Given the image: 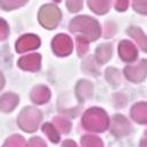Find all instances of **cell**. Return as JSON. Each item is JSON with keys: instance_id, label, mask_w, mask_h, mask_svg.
<instances>
[{"instance_id": "obj_2", "label": "cell", "mask_w": 147, "mask_h": 147, "mask_svg": "<svg viewBox=\"0 0 147 147\" xmlns=\"http://www.w3.org/2000/svg\"><path fill=\"white\" fill-rule=\"evenodd\" d=\"M83 125L86 130L102 132L109 125V119L107 114L99 108L88 109L83 116Z\"/></svg>"}, {"instance_id": "obj_23", "label": "cell", "mask_w": 147, "mask_h": 147, "mask_svg": "<svg viewBox=\"0 0 147 147\" xmlns=\"http://www.w3.org/2000/svg\"><path fill=\"white\" fill-rule=\"evenodd\" d=\"M88 49V40L84 37H77V51L79 55H84Z\"/></svg>"}, {"instance_id": "obj_10", "label": "cell", "mask_w": 147, "mask_h": 147, "mask_svg": "<svg viewBox=\"0 0 147 147\" xmlns=\"http://www.w3.org/2000/svg\"><path fill=\"white\" fill-rule=\"evenodd\" d=\"M40 61L41 57L39 54H30L21 57L18 60V65L24 70L37 71L40 68Z\"/></svg>"}, {"instance_id": "obj_22", "label": "cell", "mask_w": 147, "mask_h": 147, "mask_svg": "<svg viewBox=\"0 0 147 147\" xmlns=\"http://www.w3.org/2000/svg\"><path fill=\"white\" fill-rule=\"evenodd\" d=\"M82 145L83 146H102V141L94 136H85L82 139Z\"/></svg>"}, {"instance_id": "obj_24", "label": "cell", "mask_w": 147, "mask_h": 147, "mask_svg": "<svg viewBox=\"0 0 147 147\" xmlns=\"http://www.w3.org/2000/svg\"><path fill=\"white\" fill-rule=\"evenodd\" d=\"M26 142L21 136H13L6 140L5 146H25Z\"/></svg>"}, {"instance_id": "obj_6", "label": "cell", "mask_w": 147, "mask_h": 147, "mask_svg": "<svg viewBox=\"0 0 147 147\" xmlns=\"http://www.w3.org/2000/svg\"><path fill=\"white\" fill-rule=\"evenodd\" d=\"M146 72H147V64H146L145 60H142L137 65H129L124 70V74H125L126 78L129 80L136 82V83L137 82H141L142 79H145Z\"/></svg>"}, {"instance_id": "obj_18", "label": "cell", "mask_w": 147, "mask_h": 147, "mask_svg": "<svg viewBox=\"0 0 147 147\" xmlns=\"http://www.w3.org/2000/svg\"><path fill=\"white\" fill-rule=\"evenodd\" d=\"M53 122H54V126L56 127L57 131H60L62 133L69 132V130H70V122L67 118L57 116V117H54Z\"/></svg>"}, {"instance_id": "obj_30", "label": "cell", "mask_w": 147, "mask_h": 147, "mask_svg": "<svg viewBox=\"0 0 147 147\" xmlns=\"http://www.w3.org/2000/svg\"><path fill=\"white\" fill-rule=\"evenodd\" d=\"M3 83H5V80H3V77H2V75L0 72V90L3 87Z\"/></svg>"}, {"instance_id": "obj_25", "label": "cell", "mask_w": 147, "mask_h": 147, "mask_svg": "<svg viewBox=\"0 0 147 147\" xmlns=\"http://www.w3.org/2000/svg\"><path fill=\"white\" fill-rule=\"evenodd\" d=\"M146 1L147 0H133V8L141 13V14H146L147 13V7H146Z\"/></svg>"}, {"instance_id": "obj_15", "label": "cell", "mask_w": 147, "mask_h": 147, "mask_svg": "<svg viewBox=\"0 0 147 147\" xmlns=\"http://www.w3.org/2000/svg\"><path fill=\"white\" fill-rule=\"evenodd\" d=\"M92 91H93V86L90 82H87V80L79 82V84L77 86V95L79 96V99L85 100V99L90 98L92 95Z\"/></svg>"}, {"instance_id": "obj_11", "label": "cell", "mask_w": 147, "mask_h": 147, "mask_svg": "<svg viewBox=\"0 0 147 147\" xmlns=\"http://www.w3.org/2000/svg\"><path fill=\"white\" fill-rule=\"evenodd\" d=\"M51 98V92L46 87V86H42V85H39L37 87H34L31 92V99L36 102V103H45L49 100Z\"/></svg>"}, {"instance_id": "obj_5", "label": "cell", "mask_w": 147, "mask_h": 147, "mask_svg": "<svg viewBox=\"0 0 147 147\" xmlns=\"http://www.w3.org/2000/svg\"><path fill=\"white\" fill-rule=\"evenodd\" d=\"M53 51L59 56H65L72 51V41L67 34H59L52 41Z\"/></svg>"}, {"instance_id": "obj_17", "label": "cell", "mask_w": 147, "mask_h": 147, "mask_svg": "<svg viewBox=\"0 0 147 147\" xmlns=\"http://www.w3.org/2000/svg\"><path fill=\"white\" fill-rule=\"evenodd\" d=\"M129 34L131 37H133V39L139 44V46L141 47L142 51H146V36L140 29H138L136 26H132L129 30Z\"/></svg>"}, {"instance_id": "obj_16", "label": "cell", "mask_w": 147, "mask_h": 147, "mask_svg": "<svg viewBox=\"0 0 147 147\" xmlns=\"http://www.w3.org/2000/svg\"><path fill=\"white\" fill-rule=\"evenodd\" d=\"M95 55H96V59H98V61H99L100 63L107 62V61L110 59V56H111V46L108 45V44L99 46V47L96 48Z\"/></svg>"}, {"instance_id": "obj_31", "label": "cell", "mask_w": 147, "mask_h": 147, "mask_svg": "<svg viewBox=\"0 0 147 147\" xmlns=\"http://www.w3.org/2000/svg\"><path fill=\"white\" fill-rule=\"evenodd\" d=\"M63 145H64V146H65V145H72V146H76V144H75L74 141H64Z\"/></svg>"}, {"instance_id": "obj_32", "label": "cell", "mask_w": 147, "mask_h": 147, "mask_svg": "<svg viewBox=\"0 0 147 147\" xmlns=\"http://www.w3.org/2000/svg\"><path fill=\"white\" fill-rule=\"evenodd\" d=\"M55 1H57V2H59V1H61V0H55Z\"/></svg>"}, {"instance_id": "obj_27", "label": "cell", "mask_w": 147, "mask_h": 147, "mask_svg": "<svg viewBox=\"0 0 147 147\" xmlns=\"http://www.w3.org/2000/svg\"><path fill=\"white\" fill-rule=\"evenodd\" d=\"M7 34H8V25L3 20L0 18V40L5 39Z\"/></svg>"}, {"instance_id": "obj_4", "label": "cell", "mask_w": 147, "mask_h": 147, "mask_svg": "<svg viewBox=\"0 0 147 147\" xmlns=\"http://www.w3.org/2000/svg\"><path fill=\"white\" fill-rule=\"evenodd\" d=\"M61 20V11L54 5H45L39 11V21L46 29H54Z\"/></svg>"}, {"instance_id": "obj_28", "label": "cell", "mask_w": 147, "mask_h": 147, "mask_svg": "<svg viewBox=\"0 0 147 147\" xmlns=\"http://www.w3.org/2000/svg\"><path fill=\"white\" fill-rule=\"evenodd\" d=\"M115 6H116V9H117V10L123 11V10H125V9L127 8V6H129V0H116Z\"/></svg>"}, {"instance_id": "obj_14", "label": "cell", "mask_w": 147, "mask_h": 147, "mask_svg": "<svg viewBox=\"0 0 147 147\" xmlns=\"http://www.w3.org/2000/svg\"><path fill=\"white\" fill-rule=\"evenodd\" d=\"M88 6L96 14H105L110 7V0H88Z\"/></svg>"}, {"instance_id": "obj_9", "label": "cell", "mask_w": 147, "mask_h": 147, "mask_svg": "<svg viewBox=\"0 0 147 147\" xmlns=\"http://www.w3.org/2000/svg\"><path fill=\"white\" fill-rule=\"evenodd\" d=\"M118 52H119L121 57L126 62H132L137 59V48L129 40L121 41L118 46Z\"/></svg>"}, {"instance_id": "obj_1", "label": "cell", "mask_w": 147, "mask_h": 147, "mask_svg": "<svg viewBox=\"0 0 147 147\" xmlns=\"http://www.w3.org/2000/svg\"><path fill=\"white\" fill-rule=\"evenodd\" d=\"M70 30L75 33H79L87 40H95L101 33L98 21L88 16H78L70 22Z\"/></svg>"}, {"instance_id": "obj_19", "label": "cell", "mask_w": 147, "mask_h": 147, "mask_svg": "<svg viewBox=\"0 0 147 147\" xmlns=\"http://www.w3.org/2000/svg\"><path fill=\"white\" fill-rule=\"evenodd\" d=\"M42 131H44V133L49 138V140H51L52 142H57V141L60 140L59 132H57V130L55 129V126H53L52 124H49V123L45 124V125L42 126Z\"/></svg>"}, {"instance_id": "obj_7", "label": "cell", "mask_w": 147, "mask_h": 147, "mask_svg": "<svg viewBox=\"0 0 147 147\" xmlns=\"http://www.w3.org/2000/svg\"><path fill=\"white\" fill-rule=\"evenodd\" d=\"M110 130L115 136L122 137V136H126L131 132V125L124 116L116 115L113 117V119L110 122Z\"/></svg>"}, {"instance_id": "obj_26", "label": "cell", "mask_w": 147, "mask_h": 147, "mask_svg": "<svg viewBox=\"0 0 147 147\" xmlns=\"http://www.w3.org/2000/svg\"><path fill=\"white\" fill-rule=\"evenodd\" d=\"M67 6L70 11H78L83 7V0H68Z\"/></svg>"}, {"instance_id": "obj_3", "label": "cell", "mask_w": 147, "mask_h": 147, "mask_svg": "<svg viewBox=\"0 0 147 147\" xmlns=\"http://www.w3.org/2000/svg\"><path fill=\"white\" fill-rule=\"evenodd\" d=\"M40 122H41V114L38 109L33 107L24 108L17 119L20 127L26 132H32L37 130Z\"/></svg>"}, {"instance_id": "obj_20", "label": "cell", "mask_w": 147, "mask_h": 147, "mask_svg": "<svg viewBox=\"0 0 147 147\" xmlns=\"http://www.w3.org/2000/svg\"><path fill=\"white\" fill-rule=\"evenodd\" d=\"M26 1L28 0H0V6L3 9L9 10V9H15L23 6Z\"/></svg>"}, {"instance_id": "obj_29", "label": "cell", "mask_w": 147, "mask_h": 147, "mask_svg": "<svg viewBox=\"0 0 147 147\" xmlns=\"http://www.w3.org/2000/svg\"><path fill=\"white\" fill-rule=\"evenodd\" d=\"M30 145H31V146H36V145H37V146H45L46 142L42 141L40 138H37V137H36V138H32V140L30 141Z\"/></svg>"}, {"instance_id": "obj_21", "label": "cell", "mask_w": 147, "mask_h": 147, "mask_svg": "<svg viewBox=\"0 0 147 147\" xmlns=\"http://www.w3.org/2000/svg\"><path fill=\"white\" fill-rule=\"evenodd\" d=\"M107 79L113 84V85H116L121 82V75H119V71L114 69V68H110L107 70Z\"/></svg>"}, {"instance_id": "obj_12", "label": "cell", "mask_w": 147, "mask_h": 147, "mask_svg": "<svg viewBox=\"0 0 147 147\" xmlns=\"http://www.w3.org/2000/svg\"><path fill=\"white\" fill-rule=\"evenodd\" d=\"M18 103V96L14 93H6L0 98V109L3 111H11Z\"/></svg>"}, {"instance_id": "obj_8", "label": "cell", "mask_w": 147, "mask_h": 147, "mask_svg": "<svg viewBox=\"0 0 147 147\" xmlns=\"http://www.w3.org/2000/svg\"><path fill=\"white\" fill-rule=\"evenodd\" d=\"M40 40L37 36L33 34H25L23 37H21L17 42H16V51L18 53H24L26 51H31L37 47H39Z\"/></svg>"}, {"instance_id": "obj_13", "label": "cell", "mask_w": 147, "mask_h": 147, "mask_svg": "<svg viewBox=\"0 0 147 147\" xmlns=\"http://www.w3.org/2000/svg\"><path fill=\"white\" fill-rule=\"evenodd\" d=\"M131 115L134 121L142 123V124L146 123L147 122V105L145 102H140V103L136 105L132 108Z\"/></svg>"}]
</instances>
